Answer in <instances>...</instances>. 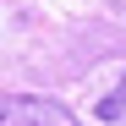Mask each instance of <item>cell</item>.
Wrapping results in <instances>:
<instances>
[{
  "instance_id": "obj_1",
  "label": "cell",
  "mask_w": 126,
  "mask_h": 126,
  "mask_svg": "<svg viewBox=\"0 0 126 126\" xmlns=\"http://www.w3.org/2000/svg\"><path fill=\"white\" fill-rule=\"evenodd\" d=\"M0 126H82V121L44 93H0Z\"/></svg>"
},
{
  "instance_id": "obj_2",
  "label": "cell",
  "mask_w": 126,
  "mask_h": 126,
  "mask_svg": "<svg viewBox=\"0 0 126 126\" xmlns=\"http://www.w3.org/2000/svg\"><path fill=\"white\" fill-rule=\"evenodd\" d=\"M93 115H99V121H121V115H126V71H121V82H115V88L93 104Z\"/></svg>"
}]
</instances>
